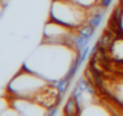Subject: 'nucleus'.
Here are the masks:
<instances>
[{
	"instance_id": "nucleus-1",
	"label": "nucleus",
	"mask_w": 123,
	"mask_h": 116,
	"mask_svg": "<svg viewBox=\"0 0 123 116\" xmlns=\"http://www.w3.org/2000/svg\"><path fill=\"white\" fill-rule=\"evenodd\" d=\"M89 8L80 6L74 0H53L51 6V20L70 28H78L89 20Z\"/></svg>"
},
{
	"instance_id": "nucleus-2",
	"label": "nucleus",
	"mask_w": 123,
	"mask_h": 116,
	"mask_svg": "<svg viewBox=\"0 0 123 116\" xmlns=\"http://www.w3.org/2000/svg\"><path fill=\"white\" fill-rule=\"evenodd\" d=\"M24 68V72H19L9 85L10 92L16 98L34 100L45 90L50 84L40 77V75Z\"/></svg>"
},
{
	"instance_id": "nucleus-3",
	"label": "nucleus",
	"mask_w": 123,
	"mask_h": 116,
	"mask_svg": "<svg viewBox=\"0 0 123 116\" xmlns=\"http://www.w3.org/2000/svg\"><path fill=\"white\" fill-rule=\"evenodd\" d=\"M109 91L112 95V97L123 105V78L116 79L115 82H112V86Z\"/></svg>"
},
{
	"instance_id": "nucleus-4",
	"label": "nucleus",
	"mask_w": 123,
	"mask_h": 116,
	"mask_svg": "<svg viewBox=\"0 0 123 116\" xmlns=\"http://www.w3.org/2000/svg\"><path fill=\"white\" fill-rule=\"evenodd\" d=\"M89 41H90V38H86L84 36L79 35L76 29V33H74V37H72V47L76 49V51L78 53L82 52L89 46Z\"/></svg>"
},
{
	"instance_id": "nucleus-5",
	"label": "nucleus",
	"mask_w": 123,
	"mask_h": 116,
	"mask_svg": "<svg viewBox=\"0 0 123 116\" xmlns=\"http://www.w3.org/2000/svg\"><path fill=\"white\" fill-rule=\"evenodd\" d=\"M64 113L68 115H74V114H80L81 109L79 105V102L77 101L76 98L71 97L68 99V101L66 102L65 108H64Z\"/></svg>"
},
{
	"instance_id": "nucleus-6",
	"label": "nucleus",
	"mask_w": 123,
	"mask_h": 116,
	"mask_svg": "<svg viewBox=\"0 0 123 116\" xmlns=\"http://www.w3.org/2000/svg\"><path fill=\"white\" fill-rule=\"evenodd\" d=\"M76 29H77V33H78L79 35L84 36V37L90 38V39H91V37L93 36V34H94V28L92 27L89 23H87V24H83V25H81L80 27L76 28Z\"/></svg>"
},
{
	"instance_id": "nucleus-7",
	"label": "nucleus",
	"mask_w": 123,
	"mask_h": 116,
	"mask_svg": "<svg viewBox=\"0 0 123 116\" xmlns=\"http://www.w3.org/2000/svg\"><path fill=\"white\" fill-rule=\"evenodd\" d=\"M102 20H103V14L100 12H94L93 14H90L89 13V20H87V23L95 29V28H97L98 26H99Z\"/></svg>"
},
{
	"instance_id": "nucleus-8",
	"label": "nucleus",
	"mask_w": 123,
	"mask_h": 116,
	"mask_svg": "<svg viewBox=\"0 0 123 116\" xmlns=\"http://www.w3.org/2000/svg\"><path fill=\"white\" fill-rule=\"evenodd\" d=\"M9 104H11V103H9V101L6 98H0V113H2L3 111L10 109L9 108Z\"/></svg>"
},
{
	"instance_id": "nucleus-9",
	"label": "nucleus",
	"mask_w": 123,
	"mask_h": 116,
	"mask_svg": "<svg viewBox=\"0 0 123 116\" xmlns=\"http://www.w3.org/2000/svg\"><path fill=\"white\" fill-rule=\"evenodd\" d=\"M119 23H120V27H121V30H122V33H123V11L121 12V15H120Z\"/></svg>"
},
{
	"instance_id": "nucleus-10",
	"label": "nucleus",
	"mask_w": 123,
	"mask_h": 116,
	"mask_svg": "<svg viewBox=\"0 0 123 116\" xmlns=\"http://www.w3.org/2000/svg\"><path fill=\"white\" fill-rule=\"evenodd\" d=\"M0 1H1V0H0Z\"/></svg>"
}]
</instances>
